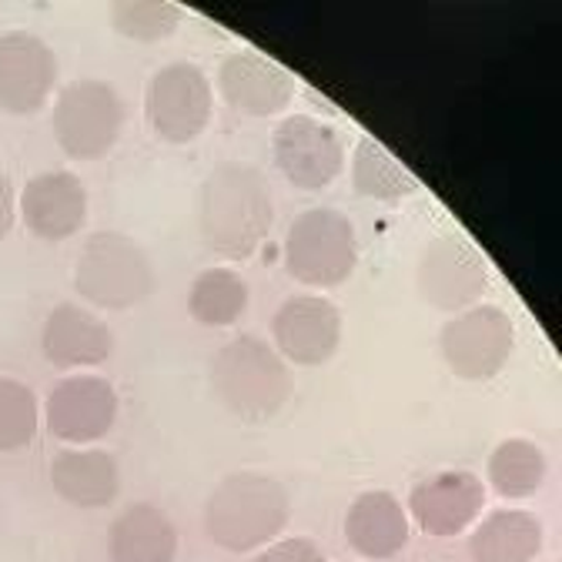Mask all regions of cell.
<instances>
[{
  "label": "cell",
  "instance_id": "1",
  "mask_svg": "<svg viewBox=\"0 0 562 562\" xmlns=\"http://www.w3.org/2000/svg\"><path fill=\"white\" fill-rule=\"evenodd\" d=\"M274 225V201L265 175L245 161H222L211 168L198 191V228L204 245L228 258H251Z\"/></svg>",
  "mask_w": 562,
  "mask_h": 562
},
{
  "label": "cell",
  "instance_id": "2",
  "mask_svg": "<svg viewBox=\"0 0 562 562\" xmlns=\"http://www.w3.org/2000/svg\"><path fill=\"white\" fill-rule=\"evenodd\" d=\"M289 488L261 472H235L218 482L204 506L211 542L228 552H255L271 546L289 526Z\"/></svg>",
  "mask_w": 562,
  "mask_h": 562
},
{
  "label": "cell",
  "instance_id": "3",
  "mask_svg": "<svg viewBox=\"0 0 562 562\" xmlns=\"http://www.w3.org/2000/svg\"><path fill=\"white\" fill-rule=\"evenodd\" d=\"M211 389L241 422H268L292 398L295 379L274 345L255 335H238L218 348L215 362H211Z\"/></svg>",
  "mask_w": 562,
  "mask_h": 562
},
{
  "label": "cell",
  "instance_id": "4",
  "mask_svg": "<svg viewBox=\"0 0 562 562\" xmlns=\"http://www.w3.org/2000/svg\"><path fill=\"white\" fill-rule=\"evenodd\" d=\"M75 289L94 308L124 312L155 292V265L131 235L94 232L81 248Z\"/></svg>",
  "mask_w": 562,
  "mask_h": 562
},
{
  "label": "cell",
  "instance_id": "5",
  "mask_svg": "<svg viewBox=\"0 0 562 562\" xmlns=\"http://www.w3.org/2000/svg\"><path fill=\"white\" fill-rule=\"evenodd\" d=\"M359 265L351 222L335 207H312L285 235V271L308 289H338Z\"/></svg>",
  "mask_w": 562,
  "mask_h": 562
},
{
  "label": "cell",
  "instance_id": "6",
  "mask_svg": "<svg viewBox=\"0 0 562 562\" xmlns=\"http://www.w3.org/2000/svg\"><path fill=\"white\" fill-rule=\"evenodd\" d=\"M54 137L57 148L75 161L104 158L124 131V101L114 85L101 78H81L60 88L54 101Z\"/></svg>",
  "mask_w": 562,
  "mask_h": 562
},
{
  "label": "cell",
  "instance_id": "7",
  "mask_svg": "<svg viewBox=\"0 0 562 562\" xmlns=\"http://www.w3.org/2000/svg\"><path fill=\"white\" fill-rule=\"evenodd\" d=\"M516 345L513 318L496 305H472L442 328V359L465 382L496 379Z\"/></svg>",
  "mask_w": 562,
  "mask_h": 562
},
{
  "label": "cell",
  "instance_id": "8",
  "mask_svg": "<svg viewBox=\"0 0 562 562\" xmlns=\"http://www.w3.org/2000/svg\"><path fill=\"white\" fill-rule=\"evenodd\" d=\"M415 289L439 312H465L488 289V265L462 235H442L426 245L415 268Z\"/></svg>",
  "mask_w": 562,
  "mask_h": 562
},
{
  "label": "cell",
  "instance_id": "9",
  "mask_svg": "<svg viewBox=\"0 0 562 562\" xmlns=\"http://www.w3.org/2000/svg\"><path fill=\"white\" fill-rule=\"evenodd\" d=\"M145 111L158 137H165L168 145H188L207 127L211 111H215L211 81L201 67L188 60L165 64L148 85Z\"/></svg>",
  "mask_w": 562,
  "mask_h": 562
},
{
  "label": "cell",
  "instance_id": "10",
  "mask_svg": "<svg viewBox=\"0 0 562 562\" xmlns=\"http://www.w3.org/2000/svg\"><path fill=\"white\" fill-rule=\"evenodd\" d=\"M274 165L295 188L322 191L345 168V140L335 124L312 114H292L271 134Z\"/></svg>",
  "mask_w": 562,
  "mask_h": 562
},
{
  "label": "cell",
  "instance_id": "11",
  "mask_svg": "<svg viewBox=\"0 0 562 562\" xmlns=\"http://www.w3.org/2000/svg\"><path fill=\"white\" fill-rule=\"evenodd\" d=\"M114 418L117 392L101 375H67L50 389L44 402V422L60 442H98L111 432Z\"/></svg>",
  "mask_w": 562,
  "mask_h": 562
},
{
  "label": "cell",
  "instance_id": "12",
  "mask_svg": "<svg viewBox=\"0 0 562 562\" xmlns=\"http://www.w3.org/2000/svg\"><path fill=\"white\" fill-rule=\"evenodd\" d=\"M274 351L295 366H325L341 345V312L322 295H292L271 318Z\"/></svg>",
  "mask_w": 562,
  "mask_h": 562
},
{
  "label": "cell",
  "instance_id": "13",
  "mask_svg": "<svg viewBox=\"0 0 562 562\" xmlns=\"http://www.w3.org/2000/svg\"><path fill=\"white\" fill-rule=\"evenodd\" d=\"M57 85V54L31 31L0 34V111L34 114Z\"/></svg>",
  "mask_w": 562,
  "mask_h": 562
},
{
  "label": "cell",
  "instance_id": "14",
  "mask_svg": "<svg viewBox=\"0 0 562 562\" xmlns=\"http://www.w3.org/2000/svg\"><path fill=\"white\" fill-rule=\"evenodd\" d=\"M482 506L485 482L469 469H449L422 479L408 496V513L415 516V526L436 539L462 536L479 519Z\"/></svg>",
  "mask_w": 562,
  "mask_h": 562
},
{
  "label": "cell",
  "instance_id": "15",
  "mask_svg": "<svg viewBox=\"0 0 562 562\" xmlns=\"http://www.w3.org/2000/svg\"><path fill=\"white\" fill-rule=\"evenodd\" d=\"M222 98L248 117H274L295 98V78L255 50H235L218 64Z\"/></svg>",
  "mask_w": 562,
  "mask_h": 562
},
{
  "label": "cell",
  "instance_id": "16",
  "mask_svg": "<svg viewBox=\"0 0 562 562\" xmlns=\"http://www.w3.org/2000/svg\"><path fill=\"white\" fill-rule=\"evenodd\" d=\"M21 222L41 241H64L78 235L88 218V191L78 175L44 171L21 191Z\"/></svg>",
  "mask_w": 562,
  "mask_h": 562
},
{
  "label": "cell",
  "instance_id": "17",
  "mask_svg": "<svg viewBox=\"0 0 562 562\" xmlns=\"http://www.w3.org/2000/svg\"><path fill=\"white\" fill-rule=\"evenodd\" d=\"M111 348H114L111 328L88 308L64 302V305L50 308V315L44 318L41 351H44V359L60 372L101 366V362H108Z\"/></svg>",
  "mask_w": 562,
  "mask_h": 562
},
{
  "label": "cell",
  "instance_id": "18",
  "mask_svg": "<svg viewBox=\"0 0 562 562\" xmlns=\"http://www.w3.org/2000/svg\"><path fill=\"white\" fill-rule=\"evenodd\" d=\"M50 485L70 506L104 509L121 492V469L104 449H64L50 462Z\"/></svg>",
  "mask_w": 562,
  "mask_h": 562
},
{
  "label": "cell",
  "instance_id": "19",
  "mask_svg": "<svg viewBox=\"0 0 562 562\" xmlns=\"http://www.w3.org/2000/svg\"><path fill=\"white\" fill-rule=\"evenodd\" d=\"M345 539L366 559H392L408 542V513L392 492L372 488L348 506Z\"/></svg>",
  "mask_w": 562,
  "mask_h": 562
},
{
  "label": "cell",
  "instance_id": "20",
  "mask_svg": "<svg viewBox=\"0 0 562 562\" xmlns=\"http://www.w3.org/2000/svg\"><path fill=\"white\" fill-rule=\"evenodd\" d=\"M111 562H175L178 559V529L151 503H134L108 529Z\"/></svg>",
  "mask_w": 562,
  "mask_h": 562
},
{
  "label": "cell",
  "instance_id": "21",
  "mask_svg": "<svg viewBox=\"0 0 562 562\" xmlns=\"http://www.w3.org/2000/svg\"><path fill=\"white\" fill-rule=\"evenodd\" d=\"M542 549V522L526 509L488 513L469 536L472 562H532Z\"/></svg>",
  "mask_w": 562,
  "mask_h": 562
},
{
  "label": "cell",
  "instance_id": "22",
  "mask_svg": "<svg viewBox=\"0 0 562 562\" xmlns=\"http://www.w3.org/2000/svg\"><path fill=\"white\" fill-rule=\"evenodd\" d=\"M248 308V285L232 268H204L188 292V312L207 328H228Z\"/></svg>",
  "mask_w": 562,
  "mask_h": 562
},
{
  "label": "cell",
  "instance_id": "23",
  "mask_svg": "<svg viewBox=\"0 0 562 562\" xmlns=\"http://www.w3.org/2000/svg\"><path fill=\"white\" fill-rule=\"evenodd\" d=\"M351 188L366 198L402 201L418 191V181L375 137H362L356 145V155H351Z\"/></svg>",
  "mask_w": 562,
  "mask_h": 562
},
{
  "label": "cell",
  "instance_id": "24",
  "mask_svg": "<svg viewBox=\"0 0 562 562\" xmlns=\"http://www.w3.org/2000/svg\"><path fill=\"white\" fill-rule=\"evenodd\" d=\"M488 485L503 499H529L546 482V456L529 439H506L488 456Z\"/></svg>",
  "mask_w": 562,
  "mask_h": 562
},
{
  "label": "cell",
  "instance_id": "25",
  "mask_svg": "<svg viewBox=\"0 0 562 562\" xmlns=\"http://www.w3.org/2000/svg\"><path fill=\"white\" fill-rule=\"evenodd\" d=\"M184 21V11L168 0H114L111 27L137 44H158L171 37Z\"/></svg>",
  "mask_w": 562,
  "mask_h": 562
},
{
  "label": "cell",
  "instance_id": "26",
  "mask_svg": "<svg viewBox=\"0 0 562 562\" xmlns=\"http://www.w3.org/2000/svg\"><path fill=\"white\" fill-rule=\"evenodd\" d=\"M37 395L18 379H0V452L27 449L37 436Z\"/></svg>",
  "mask_w": 562,
  "mask_h": 562
},
{
  "label": "cell",
  "instance_id": "27",
  "mask_svg": "<svg viewBox=\"0 0 562 562\" xmlns=\"http://www.w3.org/2000/svg\"><path fill=\"white\" fill-rule=\"evenodd\" d=\"M251 562H325V552L318 549V542L305 536H292L265 546Z\"/></svg>",
  "mask_w": 562,
  "mask_h": 562
},
{
  "label": "cell",
  "instance_id": "28",
  "mask_svg": "<svg viewBox=\"0 0 562 562\" xmlns=\"http://www.w3.org/2000/svg\"><path fill=\"white\" fill-rule=\"evenodd\" d=\"M14 228V188L8 175L0 171V241H4Z\"/></svg>",
  "mask_w": 562,
  "mask_h": 562
},
{
  "label": "cell",
  "instance_id": "29",
  "mask_svg": "<svg viewBox=\"0 0 562 562\" xmlns=\"http://www.w3.org/2000/svg\"><path fill=\"white\" fill-rule=\"evenodd\" d=\"M552 562H555V559H552Z\"/></svg>",
  "mask_w": 562,
  "mask_h": 562
}]
</instances>
